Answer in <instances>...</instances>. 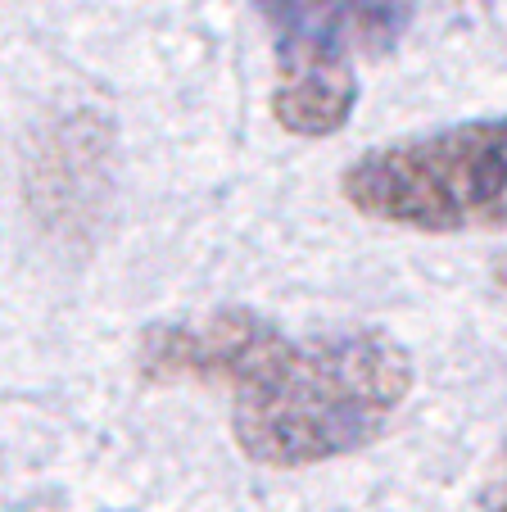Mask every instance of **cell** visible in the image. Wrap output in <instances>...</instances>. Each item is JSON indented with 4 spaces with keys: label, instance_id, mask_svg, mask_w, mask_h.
I'll use <instances>...</instances> for the list:
<instances>
[{
    "label": "cell",
    "instance_id": "cell-1",
    "mask_svg": "<svg viewBox=\"0 0 507 512\" xmlns=\"http://www.w3.org/2000/svg\"><path fill=\"white\" fill-rule=\"evenodd\" d=\"M218 386L231 435L263 467H313L376 445L412 395V354L376 327L290 340L268 318Z\"/></svg>",
    "mask_w": 507,
    "mask_h": 512
},
{
    "label": "cell",
    "instance_id": "cell-2",
    "mask_svg": "<svg viewBox=\"0 0 507 512\" xmlns=\"http://www.w3.org/2000/svg\"><path fill=\"white\" fill-rule=\"evenodd\" d=\"M363 218L403 232L453 236L507 223V114L372 145L340 173Z\"/></svg>",
    "mask_w": 507,
    "mask_h": 512
},
{
    "label": "cell",
    "instance_id": "cell-3",
    "mask_svg": "<svg viewBox=\"0 0 507 512\" xmlns=\"http://www.w3.org/2000/svg\"><path fill=\"white\" fill-rule=\"evenodd\" d=\"M277 32V55L354 64L385 55L408 32L421 0H254Z\"/></svg>",
    "mask_w": 507,
    "mask_h": 512
},
{
    "label": "cell",
    "instance_id": "cell-4",
    "mask_svg": "<svg viewBox=\"0 0 507 512\" xmlns=\"http://www.w3.org/2000/svg\"><path fill=\"white\" fill-rule=\"evenodd\" d=\"M358 105V68L335 59L277 55L272 118L295 136H335Z\"/></svg>",
    "mask_w": 507,
    "mask_h": 512
},
{
    "label": "cell",
    "instance_id": "cell-5",
    "mask_svg": "<svg viewBox=\"0 0 507 512\" xmlns=\"http://www.w3.org/2000/svg\"><path fill=\"white\" fill-rule=\"evenodd\" d=\"M480 512H507V445L498 454L494 472H489L485 490H480Z\"/></svg>",
    "mask_w": 507,
    "mask_h": 512
},
{
    "label": "cell",
    "instance_id": "cell-6",
    "mask_svg": "<svg viewBox=\"0 0 507 512\" xmlns=\"http://www.w3.org/2000/svg\"><path fill=\"white\" fill-rule=\"evenodd\" d=\"M494 281H498V286L507 290V250L498 254V263H494Z\"/></svg>",
    "mask_w": 507,
    "mask_h": 512
}]
</instances>
